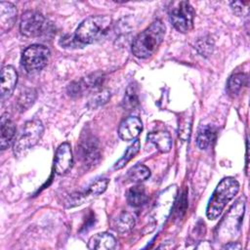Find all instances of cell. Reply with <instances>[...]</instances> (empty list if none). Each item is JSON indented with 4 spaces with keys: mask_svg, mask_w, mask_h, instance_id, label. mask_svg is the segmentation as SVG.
I'll return each instance as SVG.
<instances>
[{
    "mask_svg": "<svg viewBox=\"0 0 250 250\" xmlns=\"http://www.w3.org/2000/svg\"><path fill=\"white\" fill-rule=\"evenodd\" d=\"M115 238L107 232L97 233L88 241V248L92 250H111L115 247Z\"/></svg>",
    "mask_w": 250,
    "mask_h": 250,
    "instance_id": "obj_14",
    "label": "cell"
},
{
    "mask_svg": "<svg viewBox=\"0 0 250 250\" xmlns=\"http://www.w3.org/2000/svg\"><path fill=\"white\" fill-rule=\"evenodd\" d=\"M247 83V75L244 73H235L232 74L227 84V91L229 96L234 97L236 96L240 90L243 88L244 85Z\"/></svg>",
    "mask_w": 250,
    "mask_h": 250,
    "instance_id": "obj_18",
    "label": "cell"
},
{
    "mask_svg": "<svg viewBox=\"0 0 250 250\" xmlns=\"http://www.w3.org/2000/svg\"><path fill=\"white\" fill-rule=\"evenodd\" d=\"M239 183L232 177L224 178L214 189L209 199L206 216L209 220H216L226 207V205L237 194Z\"/></svg>",
    "mask_w": 250,
    "mask_h": 250,
    "instance_id": "obj_2",
    "label": "cell"
},
{
    "mask_svg": "<svg viewBox=\"0 0 250 250\" xmlns=\"http://www.w3.org/2000/svg\"><path fill=\"white\" fill-rule=\"evenodd\" d=\"M44 126L39 119L26 121L15 138L13 149L17 156L24 155L42 138Z\"/></svg>",
    "mask_w": 250,
    "mask_h": 250,
    "instance_id": "obj_4",
    "label": "cell"
},
{
    "mask_svg": "<svg viewBox=\"0 0 250 250\" xmlns=\"http://www.w3.org/2000/svg\"><path fill=\"white\" fill-rule=\"evenodd\" d=\"M216 138V129L211 125L201 126L196 137V145L199 148H207Z\"/></svg>",
    "mask_w": 250,
    "mask_h": 250,
    "instance_id": "obj_16",
    "label": "cell"
},
{
    "mask_svg": "<svg viewBox=\"0 0 250 250\" xmlns=\"http://www.w3.org/2000/svg\"><path fill=\"white\" fill-rule=\"evenodd\" d=\"M134 227V218L128 213H123L117 220L116 230L119 232H127Z\"/></svg>",
    "mask_w": 250,
    "mask_h": 250,
    "instance_id": "obj_23",
    "label": "cell"
},
{
    "mask_svg": "<svg viewBox=\"0 0 250 250\" xmlns=\"http://www.w3.org/2000/svg\"><path fill=\"white\" fill-rule=\"evenodd\" d=\"M143 130V123L137 116H129L121 121L118 127V135L123 141L137 139Z\"/></svg>",
    "mask_w": 250,
    "mask_h": 250,
    "instance_id": "obj_11",
    "label": "cell"
},
{
    "mask_svg": "<svg viewBox=\"0 0 250 250\" xmlns=\"http://www.w3.org/2000/svg\"><path fill=\"white\" fill-rule=\"evenodd\" d=\"M127 202L133 207H139L147 200L146 189L143 186H135L127 191Z\"/></svg>",
    "mask_w": 250,
    "mask_h": 250,
    "instance_id": "obj_17",
    "label": "cell"
},
{
    "mask_svg": "<svg viewBox=\"0 0 250 250\" xmlns=\"http://www.w3.org/2000/svg\"><path fill=\"white\" fill-rule=\"evenodd\" d=\"M16 138L15 123L9 118L7 113L2 114L0 121V147L2 150L8 148Z\"/></svg>",
    "mask_w": 250,
    "mask_h": 250,
    "instance_id": "obj_13",
    "label": "cell"
},
{
    "mask_svg": "<svg viewBox=\"0 0 250 250\" xmlns=\"http://www.w3.org/2000/svg\"><path fill=\"white\" fill-rule=\"evenodd\" d=\"M50 58L49 49L40 44L28 46L21 55V64L28 73H36L43 69Z\"/></svg>",
    "mask_w": 250,
    "mask_h": 250,
    "instance_id": "obj_6",
    "label": "cell"
},
{
    "mask_svg": "<svg viewBox=\"0 0 250 250\" xmlns=\"http://www.w3.org/2000/svg\"><path fill=\"white\" fill-rule=\"evenodd\" d=\"M17 21V9L10 3L0 2V30L1 33L8 32L12 29Z\"/></svg>",
    "mask_w": 250,
    "mask_h": 250,
    "instance_id": "obj_12",
    "label": "cell"
},
{
    "mask_svg": "<svg viewBox=\"0 0 250 250\" xmlns=\"http://www.w3.org/2000/svg\"><path fill=\"white\" fill-rule=\"evenodd\" d=\"M110 98V93L108 91H103L102 93H99L98 95H96L90 102H89V104L88 106L90 108H96L104 104H105L108 99Z\"/></svg>",
    "mask_w": 250,
    "mask_h": 250,
    "instance_id": "obj_25",
    "label": "cell"
},
{
    "mask_svg": "<svg viewBox=\"0 0 250 250\" xmlns=\"http://www.w3.org/2000/svg\"><path fill=\"white\" fill-rule=\"evenodd\" d=\"M47 26L44 16L37 11H26L21 15L20 22L21 33L28 38L42 35Z\"/></svg>",
    "mask_w": 250,
    "mask_h": 250,
    "instance_id": "obj_7",
    "label": "cell"
},
{
    "mask_svg": "<svg viewBox=\"0 0 250 250\" xmlns=\"http://www.w3.org/2000/svg\"><path fill=\"white\" fill-rule=\"evenodd\" d=\"M150 176L149 169L143 164H138L132 167L128 171V178L131 182L134 183H141L147 180Z\"/></svg>",
    "mask_w": 250,
    "mask_h": 250,
    "instance_id": "obj_22",
    "label": "cell"
},
{
    "mask_svg": "<svg viewBox=\"0 0 250 250\" xmlns=\"http://www.w3.org/2000/svg\"><path fill=\"white\" fill-rule=\"evenodd\" d=\"M147 141L153 144L161 152H168L172 147V139L166 131L150 132L147 135Z\"/></svg>",
    "mask_w": 250,
    "mask_h": 250,
    "instance_id": "obj_15",
    "label": "cell"
},
{
    "mask_svg": "<svg viewBox=\"0 0 250 250\" xmlns=\"http://www.w3.org/2000/svg\"><path fill=\"white\" fill-rule=\"evenodd\" d=\"M36 98H37V92L34 89H26L23 92H21L17 102V106L19 110L20 111L27 110L34 104Z\"/></svg>",
    "mask_w": 250,
    "mask_h": 250,
    "instance_id": "obj_21",
    "label": "cell"
},
{
    "mask_svg": "<svg viewBox=\"0 0 250 250\" xmlns=\"http://www.w3.org/2000/svg\"><path fill=\"white\" fill-rule=\"evenodd\" d=\"M111 22L112 20L108 16H91L79 24L74 37L82 45L93 44L106 34Z\"/></svg>",
    "mask_w": 250,
    "mask_h": 250,
    "instance_id": "obj_3",
    "label": "cell"
},
{
    "mask_svg": "<svg viewBox=\"0 0 250 250\" xmlns=\"http://www.w3.org/2000/svg\"><path fill=\"white\" fill-rule=\"evenodd\" d=\"M166 32L165 24L156 20L146 29L140 32L132 43V53L139 59L151 57L161 45Z\"/></svg>",
    "mask_w": 250,
    "mask_h": 250,
    "instance_id": "obj_1",
    "label": "cell"
},
{
    "mask_svg": "<svg viewBox=\"0 0 250 250\" xmlns=\"http://www.w3.org/2000/svg\"><path fill=\"white\" fill-rule=\"evenodd\" d=\"M77 153L85 166L95 165L101 158L99 141L92 135H85L80 141Z\"/></svg>",
    "mask_w": 250,
    "mask_h": 250,
    "instance_id": "obj_8",
    "label": "cell"
},
{
    "mask_svg": "<svg viewBox=\"0 0 250 250\" xmlns=\"http://www.w3.org/2000/svg\"><path fill=\"white\" fill-rule=\"evenodd\" d=\"M17 82H18V73L16 69L12 65L3 66L1 70V85H0L2 102L8 100L12 96L16 88Z\"/></svg>",
    "mask_w": 250,
    "mask_h": 250,
    "instance_id": "obj_10",
    "label": "cell"
},
{
    "mask_svg": "<svg viewBox=\"0 0 250 250\" xmlns=\"http://www.w3.org/2000/svg\"><path fill=\"white\" fill-rule=\"evenodd\" d=\"M139 104V96L137 87L134 84H130L125 92L124 99L122 101V106L126 110H133Z\"/></svg>",
    "mask_w": 250,
    "mask_h": 250,
    "instance_id": "obj_20",
    "label": "cell"
},
{
    "mask_svg": "<svg viewBox=\"0 0 250 250\" xmlns=\"http://www.w3.org/2000/svg\"><path fill=\"white\" fill-rule=\"evenodd\" d=\"M140 148H141V143H140V141H139V140H135V142H133V144L130 145V146L127 147V149H126V151L124 152V154L115 162L113 168H114L115 170H118V169L123 168L132 158H134V157L137 155V153L139 152Z\"/></svg>",
    "mask_w": 250,
    "mask_h": 250,
    "instance_id": "obj_19",
    "label": "cell"
},
{
    "mask_svg": "<svg viewBox=\"0 0 250 250\" xmlns=\"http://www.w3.org/2000/svg\"><path fill=\"white\" fill-rule=\"evenodd\" d=\"M194 15V10L188 1L173 2L169 9L171 23L182 33H187L192 29Z\"/></svg>",
    "mask_w": 250,
    "mask_h": 250,
    "instance_id": "obj_5",
    "label": "cell"
},
{
    "mask_svg": "<svg viewBox=\"0 0 250 250\" xmlns=\"http://www.w3.org/2000/svg\"><path fill=\"white\" fill-rule=\"evenodd\" d=\"M223 248H225V249H239V248H241V245L237 242H229Z\"/></svg>",
    "mask_w": 250,
    "mask_h": 250,
    "instance_id": "obj_26",
    "label": "cell"
},
{
    "mask_svg": "<svg viewBox=\"0 0 250 250\" xmlns=\"http://www.w3.org/2000/svg\"><path fill=\"white\" fill-rule=\"evenodd\" d=\"M73 164V156L71 146L68 143H62L57 148L55 155V171L59 175L66 173Z\"/></svg>",
    "mask_w": 250,
    "mask_h": 250,
    "instance_id": "obj_9",
    "label": "cell"
},
{
    "mask_svg": "<svg viewBox=\"0 0 250 250\" xmlns=\"http://www.w3.org/2000/svg\"><path fill=\"white\" fill-rule=\"evenodd\" d=\"M108 183H109V180L106 179V178L98 179L90 185V187L87 190V193L89 195H99L106 189V188L108 186Z\"/></svg>",
    "mask_w": 250,
    "mask_h": 250,
    "instance_id": "obj_24",
    "label": "cell"
}]
</instances>
